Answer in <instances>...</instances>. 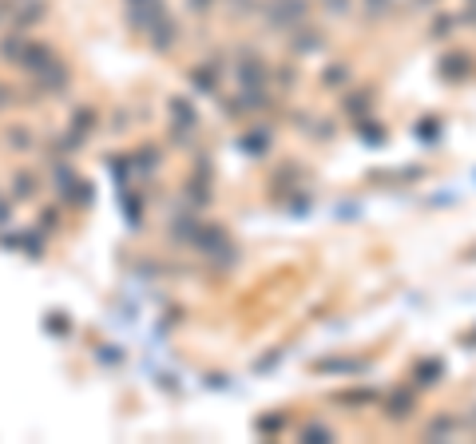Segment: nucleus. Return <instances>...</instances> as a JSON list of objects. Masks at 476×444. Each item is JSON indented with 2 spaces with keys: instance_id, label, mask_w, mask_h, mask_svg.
<instances>
[{
  "instance_id": "f03ea898",
  "label": "nucleus",
  "mask_w": 476,
  "mask_h": 444,
  "mask_svg": "<svg viewBox=\"0 0 476 444\" xmlns=\"http://www.w3.org/2000/svg\"><path fill=\"white\" fill-rule=\"evenodd\" d=\"M389 404H393V409H389V416H409V397H401V401L393 397Z\"/></svg>"
},
{
  "instance_id": "7ed1b4c3",
  "label": "nucleus",
  "mask_w": 476,
  "mask_h": 444,
  "mask_svg": "<svg viewBox=\"0 0 476 444\" xmlns=\"http://www.w3.org/2000/svg\"><path fill=\"white\" fill-rule=\"evenodd\" d=\"M337 401H349V404H361V401H373V393H342Z\"/></svg>"
},
{
  "instance_id": "20e7f679",
  "label": "nucleus",
  "mask_w": 476,
  "mask_h": 444,
  "mask_svg": "<svg viewBox=\"0 0 476 444\" xmlns=\"http://www.w3.org/2000/svg\"><path fill=\"white\" fill-rule=\"evenodd\" d=\"M306 436H310V440H330V433H325L322 424H314V428H306Z\"/></svg>"
},
{
  "instance_id": "f257e3e1",
  "label": "nucleus",
  "mask_w": 476,
  "mask_h": 444,
  "mask_svg": "<svg viewBox=\"0 0 476 444\" xmlns=\"http://www.w3.org/2000/svg\"><path fill=\"white\" fill-rule=\"evenodd\" d=\"M417 381H421V385H433V381H441V361H425L421 369H417Z\"/></svg>"
}]
</instances>
